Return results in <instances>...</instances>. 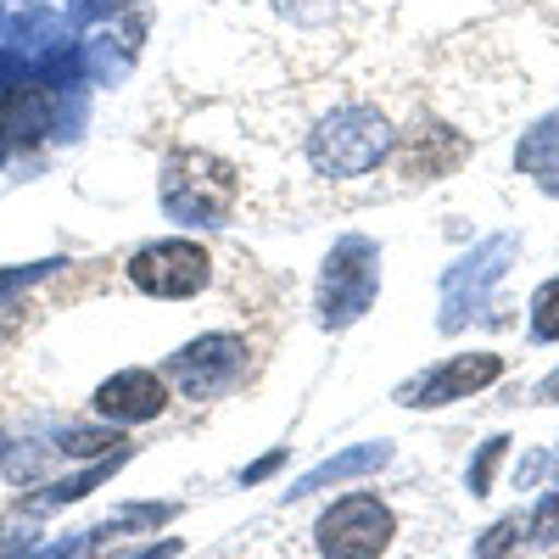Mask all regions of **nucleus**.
<instances>
[{"mask_svg": "<svg viewBox=\"0 0 559 559\" xmlns=\"http://www.w3.org/2000/svg\"><path fill=\"white\" fill-rule=\"evenodd\" d=\"M532 342H559V274L532 292Z\"/></svg>", "mask_w": 559, "mask_h": 559, "instance_id": "nucleus-15", "label": "nucleus"}, {"mask_svg": "<svg viewBox=\"0 0 559 559\" xmlns=\"http://www.w3.org/2000/svg\"><path fill=\"white\" fill-rule=\"evenodd\" d=\"M241 202V174L213 152H174L163 168V213L174 224H224Z\"/></svg>", "mask_w": 559, "mask_h": 559, "instance_id": "nucleus-3", "label": "nucleus"}, {"mask_svg": "<svg viewBox=\"0 0 559 559\" xmlns=\"http://www.w3.org/2000/svg\"><path fill=\"white\" fill-rule=\"evenodd\" d=\"M129 453H112L107 464H96V471H84V476H68V481H51V487H45V492H34L28 498V515H51V509H62V503H79L84 492H96L112 471H118V464H123Z\"/></svg>", "mask_w": 559, "mask_h": 559, "instance_id": "nucleus-10", "label": "nucleus"}, {"mask_svg": "<svg viewBox=\"0 0 559 559\" xmlns=\"http://www.w3.org/2000/svg\"><path fill=\"white\" fill-rule=\"evenodd\" d=\"M397 509L381 492H342L313 515V554L319 559H386L397 548Z\"/></svg>", "mask_w": 559, "mask_h": 559, "instance_id": "nucleus-2", "label": "nucleus"}, {"mask_svg": "<svg viewBox=\"0 0 559 559\" xmlns=\"http://www.w3.org/2000/svg\"><path fill=\"white\" fill-rule=\"evenodd\" d=\"M526 543V526L515 521V515H503V521H492L481 537H476V559H509Z\"/></svg>", "mask_w": 559, "mask_h": 559, "instance_id": "nucleus-16", "label": "nucleus"}, {"mask_svg": "<svg viewBox=\"0 0 559 559\" xmlns=\"http://www.w3.org/2000/svg\"><path fill=\"white\" fill-rule=\"evenodd\" d=\"M57 263H34V269H7L0 274V292H12V286H28V280H39V274H51Z\"/></svg>", "mask_w": 559, "mask_h": 559, "instance_id": "nucleus-19", "label": "nucleus"}, {"mask_svg": "<svg viewBox=\"0 0 559 559\" xmlns=\"http://www.w3.org/2000/svg\"><path fill=\"white\" fill-rule=\"evenodd\" d=\"M392 459V448L386 442H364V448H347V453H336V459H324V464H313V471L286 492L292 503L297 498H313V492H324V487H336V481H358V476H369V471H381V464Z\"/></svg>", "mask_w": 559, "mask_h": 559, "instance_id": "nucleus-9", "label": "nucleus"}, {"mask_svg": "<svg viewBox=\"0 0 559 559\" xmlns=\"http://www.w3.org/2000/svg\"><path fill=\"white\" fill-rule=\"evenodd\" d=\"M247 358H252L247 336H236V331H207L202 342L179 347V353L168 358V381L191 397V403H213V397H224V392L241 386Z\"/></svg>", "mask_w": 559, "mask_h": 559, "instance_id": "nucleus-5", "label": "nucleus"}, {"mask_svg": "<svg viewBox=\"0 0 559 559\" xmlns=\"http://www.w3.org/2000/svg\"><path fill=\"white\" fill-rule=\"evenodd\" d=\"M509 453V437H487L481 453L471 459V471H464V487H471V498H487L492 492V476H498V464Z\"/></svg>", "mask_w": 559, "mask_h": 559, "instance_id": "nucleus-14", "label": "nucleus"}, {"mask_svg": "<svg viewBox=\"0 0 559 559\" xmlns=\"http://www.w3.org/2000/svg\"><path fill=\"white\" fill-rule=\"evenodd\" d=\"M548 471H554V453H548V448H537V453L521 464V471H515V487H532V481H543Z\"/></svg>", "mask_w": 559, "mask_h": 559, "instance_id": "nucleus-18", "label": "nucleus"}, {"mask_svg": "<svg viewBox=\"0 0 559 559\" xmlns=\"http://www.w3.org/2000/svg\"><path fill=\"white\" fill-rule=\"evenodd\" d=\"M397 140H403V118L392 112V102L369 96L364 84L331 90L297 118V152L308 174L324 185H353L381 174V163L397 157Z\"/></svg>", "mask_w": 559, "mask_h": 559, "instance_id": "nucleus-1", "label": "nucleus"}, {"mask_svg": "<svg viewBox=\"0 0 559 559\" xmlns=\"http://www.w3.org/2000/svg\"><path fill=\"white\" fill-rule=\"evenodd\" d=\"M123 274H129L134 292L179 302V297H197L207 280H213V258H207L202 241L168 236V241H146V247H140V252L123 263Z\"/></svg>", "mask_w": 559, "mask_h": 559, "instance_id": "nucleus-6", "label": "nucleus"}, {"mask_svg": "<svg viewBox=\"0 0 559 559\" xmlns=\"http://www.w3.org/2000/svg\"><path fill=\"white\" fill-rule=\"evenodd\" d=\"M280 464H286V453H269V459H258V464H252V471H241V481H247V487H258L263 476H274V471H280Z\"/></svg>", "mask_w": 559, "mask_h": 559, "instance_id": "nucleus-20", "label": "nucleus"}, {"mask_svg": "<svg viewBox=\"0 0 559 559\" xmlns=\"http://www.w3.org/2000/svg\"><path fill=\"white\" fill-rule=\"evenodd\" d=\"M515 168L521 174H559V112L543 118L521 146H515Z\"/></svg>", "mask_w": 559, "mask_h": 559, "instance_id": "nucleus-11", "label": "nucleus"}, {"mask_svg": "<svg viewBox=\"0 0 559 559\" xmlns=\"http://www.w3.org/2000/svg\"><path fill=\"white\" fill-rule=\"evenodd\" d=\"M548 397H559V376H548V381L537 386V403H548Z\"/></svg>", "mask_w": 559, "mask_h": 559, "instance_id": "nucleus-22", "label": "nucleus"}, {"mask_svg": "<svg viewBox=\"0 0 559 559\" xmlns=\"http://www.w3.org/2000/svg\"><path fill=\"white\" fill-rule=\"evenodd\" d=\"M168 408V376L157 369H118L112 381L96 386V414L112 426H140V419H157Z\"/></svg>", "mask_w": 559, "mask_h": 559, "instance_id": "nucleus-8", "label": "nucleus"}, {"mask_svg": "<svg viewBox=\"0 0 559 559\" xmlns=\"http://www.w3.org/2000/svg\"><path fill=\"white\" fill-rule=\"evenodd\" d=\"M163 521H174V503H129V509H118L112 521H102V532L107 537H129V532H152Z\"/></svg>", "mask_w": 559, "mask_h": 559, "instance_id": "nucleus-13", "label": "nucleus"}, {"mask_svg": "<svg viewBox=\"0 0 559 559\" xmlns=\"http://www.w3.org/2000/svg\"><path fill=\"white\" fill-rule=\"evenodd\" d=\"M526 543L532 548H559V492H543L532 521H526Z\"/></svg>", "mask_w": 559, "mask_h": 559, "instance_id": "nucleus-17", "label": "nucleus"}, {"mask_svg": "<svg viewBox=\"0 0 559 559\" xmlns=\"http://www.w3.org/2000/svg\"><path fill=\"white\" fill-rule=\"evenodd\" d=\"M0 448H7V442H0Z\"/></svg>", "mask_w": 559, "mask_h": 559, "instance_id": "nucleus-23", "label": "nucleus"}, {"mask_svg": "<svg viewBox=\"0 0 559 559\" xmlns=\"http://www.w3.org/2000/svg\"><path fill=\"white\" fill-rule=\"evenodd\" d=\"M498 376H503V358H498V353H453L448 364L431 369V376L408 381V386L397 392V403H408V408H442V403H459V397L487 392Z\"/></svg>", "mask_w": 559, "mask_h": 559, "instance_id": "nucleus-7", "label": "nucleus"}, {"mask_svg": "<svg viewBox=\"0 0 559 559\" xmlns=\"http://www.w3.org/2000/svg\"><path fill=\"white\" fill-rule=\"evenodd\" d=\"M57 453H62V459H102V453H129V442L118 437V426H112V431L68 426V431L57 437Z\"/></svg>", "mask_w": 559, "mask_h": 559, "instance_id": "nucleus-12", "label": "nucleus"}, {"mask_svg": "<svg viewBox=\"0 0 559 559\" xmlns=\"http://www.w3.org/2000/svg\"><path fill=\"white\" fill-rule=\"evenodd\" d=\"M185 543L179 537H163V543H152V548H140V554H129V559H174Z\"/></svg>", "mask_w": 559, "mask_h": 559, "instance_id": "nucleus-21", "label": "nucleus"}, {"mask_svg": "<svg viewBox=\"0 0 559 559\" xmlns=\"http://www.w3.org/2000/svg\"><path fill=\"white\" fill-rule=\"evenodd\" d=\"M381 292V252L364 236H342L324 258V280H319V319L324 331H342V324L364 319L369 302Z\"/></svg>", "mask_w": 559, "mask_h": 559, "instance_id": "nucleus-4", "label": "nucleus"}]
</instances>
